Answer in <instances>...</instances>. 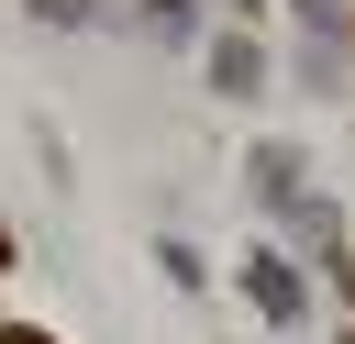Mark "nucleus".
<instances>
[{"label": "nucleus", "mask_w": 355, "mask_h": 344, "mask_svg": "<svg viewBox=\"0 0 355 344\" xmlns=\"http://www.w3.org/2000/svg\"><path fill=\"white\" fill-rule=\"evenodd\" d=\"M244 300H255L266 322H288V311H300V277H288L277 255H255V266H244Z\"/></svg>", "instance_id": "nucleus-1"}, {"label": "nucleus", "mask_w": 355, "mask_h": 344, "mask_svg": "<svg viewBox=\"0 0 355 344\" xmlns=\"http://www.w3.org/2000/svg\"><path fill=\"white\" fill-rule=\"evenodd\" d=\"M44 22H89V11H111V0H33Z\"/></svg>", "instance_id": "nucleus-4"}, {"label": "nucleus", "mask_w": 355, "mask_h": 344, "mask_svg": "<svg viewBox=\"0 0 355 344\" xmlns=\"http://www.w3.org/2000/svg\"><path fill=\"white\" fill-rule=\"evenodd\" d=\"M111 11H122V22H144V33H178V22H189V0H111Z\"/></svg>", "instance_id": "nucleus-3"}, {"label": "nucleus", "mask_w": 355, "mask_h": 344, "mask_svg": "<svg viewBox=\"0 0 355 344\" xmlns=\"http://www.w3.org/2000/svg\"><path fill=\"white\" fill-rule=\"evenodd\" d=\"M211 78H222V89H233V100H244V89H255V44H244V33H233V44H222V55H211Z\"/></svg>", "instance_id": "nucleus-2"}, {"label": "nucleus", "mask_w": 355, "mask_h": 344, "mask_svg": "<svg viewBox=\"0 0 355 344\" xmlns=\"http://www.w3.org/2000/svg\"><path fill=\"white\" fill-rule=\"evenodd\" d=\"M0 344H55V333H33V322H0Z\"/></svg>", "instance_id": "nucleus-5"}, {"label": "nucleus", "mask_w": 355, "mask_h": 344, "mask_svg": "<svg viewBox=\"0 0 355 344\" xmlns=\"http://www.w3.org/2000/svg\"><path fill=\"white\" fill-rule=\"evenodd\" d=\"M0 266H11V233H0Z\"/></svg>", "instance_id": "nucleus-6"}]
</instances>
